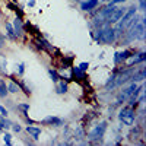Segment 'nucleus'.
Here are the masks:
<instances>
[{"label":"nucleus","mask_w":146,"mask_h":146,"mask_svg":"<svg viewBox=\"0 0 146 146\" xmlns=\"http://www.w3.org/2000/svg\"><path fill=\"white\" fill-rule=\"evenodd\" d=\"M21 88L23 89V92H25L27 95H29V91H28V88H27V86H25V85H23V83H21Z\"/></svg>","instance_id":"nucleus-25"},{"label":"nucleus","mask_w":146,"mask_h":146,"mask_svg":"<svg viewBox=\"0 0 146 146\" xmlns=\"http://www.w3.org/2000/svg\"><path fill=\"white\" fill-rule=\"evenodd\" d=\"M7 85H6V82L5 80H0V96L2 98H6V95H7Z\"/></svg>","instance_id":"nucleus-13"},{"label":"nucleus","mask_w":146,"mask_h":146,"mask_svg":"<svg viewBox=\"0 0 146 146\" xmlns=\"http://www.w3.org/2000/svg\"><path fill=\"white\" fill-rule=\"evenodd\" d=\"M0 126H2V129H9L10 126H12V123H10V121L5 117H2V115H0Z\"/></svg>","instance_id":"nucleus-17"},{"label":"nucleus","mask_w":146,"mask_h":146,"mask_svg":"<svg viewBox=\"0 0 146 146\" xmlns=\"http://www.w3.org/2000/svg\"><path fill=\"white\" fill-rule=\"evenodd\" d=\"M0 75H7V60L3 54H0Z\"/></svg>","instance_id":"nucleus-8"},{"label":"nucleus","mask_w":146,"mask_h":146,"mask_svg":"<svg viewBox=\"0 0 146 146\" xmlns=\"http://www.w3.org/2000/svg\"><path fill=\"white\" fill-rule=\"evenodd\" d=\"M27 131L34 137V139H38V136L41 135V129L40 127H35V126H28L27 127Z\"/></svg>","instance_id":"nucleus-9"},{"label":"nucleus","mask_w":146,"mask_h":146,"mask_svg":"<svg viewBox=\"0 0 146 146\" xmlns=\"http://www.w3.org/2000/svg\"><path fill=\"white\" fill-rule=\"evenodd\" d=\"M18 110H21V111L27 115V113L29 111V104H19L18 105Z\"/></svg>","instance_id":"nucleus-18"},{"label":"nucleus","mask_w":146,"mask_h":146,"mask_svg":"<svg viewBox=\"0 0 146 146\" xmlns=\"http://www.w3.org/2000/svg\"><path fill=\"white\" fill-rule=\"evenodd\" d=\"M42 123L54 126V127H60V126H63V120L58 118V117H47L45 120H42Z\"/></svg>","instance_id":"nucleus-7"},{"label":"nucleus","mask_w":146,"mask_h":146,"mask_svg":"<svg viewBox=\"0 0 146 146\" xmlns=\"http://www.w3.org/2000/svg\"><path fill=\"white\" fill-rule=\"evenodd\" d=\"M10 127H12V129H13V131H16V133H19V131L22 130V127H21L19 124H12Z\"/></svg>","instance_id":"nucleus-21"},{"label":"nucleus","mask_w":146,"mask_h":146,"mask_svg":"<svg viewBox=\"0 0 146 146\" xmlns=\"http://www.w3.org/2000/svg\"><path fill=\"white\" fill-rule=\"evenodd\" d=\"M105 130H107V123L105 121H101V123L96 126L92 131H89L88 133V139L89 140H92V142H96V140H101L102 139V136H104V133H105Z\"/></svg>","instance_id":"nucleus-2"},{"label":"nucleus","mask_w":146,"mask_h":146,"mask_svg":"<svg viewBox=\"0 0 146 146\" xmlns=\"http://www.w3.org/2000/svg\"><path fill=\"white\" fill-rule=\"evenodd\" d=\"M18 67H19L18 69V73H19V75H22V73H23V67H25V66H23V63H21Z\"/></svg>","instance_id":"nucleus-24"},{"label":"nucleus","mask_w":146,"mask_h":146,"mask_svg":"<svg viewBox=\"0 0 146 146\" xmlns=\"http://www.w3.org/2000/svg\"><path fill=\"white\" fill-rule=\"evenodd\" d=\"M130 57H131V51L124 50V51H121V53H117V54H115V57H114V63L118 64V63L124 62V60H127V58H130Z\"/></svg>","instance_id":"nucleus-6"},{"label":"nucleus","mask_w":146,"mask_h":146,"mask_svg":"<svg viewBox=\"0 0 146 146\" xmlns=\"http://www.w3.org/2000/svg\"><path fill=\"white\" fill-rule=\"evenodd\" d=\"M3 140H5V143H6V145H10V143H12V136L9 135V133H5Z\"/></svg>","instance_id":"nucleus-19"},{"label":"nucleus","mask_w":146,"mask_h":146,"mask_svg":"<svg viewBox=\"0 0 146 146\" xmlns=\"http://www.w3.org/2000/svg\"><path fill=\"white\" fill-rule=\"evenodd\" d=\"M7 91L12 92V94L19 92V85H16L15 82H9V83H7Z\"/></svg>","instance_id":"nucleus-15"},{"label":"nucleus","mask_w":146,"mask_h":146,"mask_svg":"<svg viewBox=\"0 0 146 146\" xmlns=\"http://www.w3.org/2000/svg\"><path fill=\"white\" fill-rule=\"evenodd\" d=\"M100 5V0H85L80 3V9L83 12H91L92 9H96Z\"/></svg>","instance_id":"nucleus-4"},{"label":"nucleus","mask_w":146,"mask_h":146,"mask_svg":"<svg viewBox=\"0 0 146 146\" xmlns=\"http://www.w3.org/2000/svg\"><path fill=\"white\" fill-rule=\"evenodd\" d=\"M0 114H2L3 117H7V110L5 107H2V105H0Z\"/></svg>","instance_id":"nucleus-22"},{"label":"nucleus","mask_w":146,"mask_h":146,"mask_svg":"<svg viewBox=\"0 0 146 146\" xmlns=\"http://www.w3.org/2000/svg\"><path fill=\"white\" fill-rule=\"evenodd\" d=\"M13 31H15V34H16V36H21V35H23V23H22V18H19V16H16V19L13 21Z\"/></svg>","instance_id":"nucleus-5"},{"label":"nucleus","mask_w":146,"mask_h":146,"mask_svg":"<svg viewBox=\"0 0 146 146\" xmlns=\"http://www.w3.org/2000/svg\"><path fill=\"white\" fill-rule=\"evenodd\" d=\"M35 5V0H29V2H28V6H34Z\"/></svg>","instance_id":"nucleus-27"},{"label":"nucleus","mask_w":146,"mask_h":146,"mask_svg":"<svg viewBox=\"0 0 146 146\" xmlns=\"http://www.w3.org/2000/svg\"><path fill=\"white\" fill-rule=\"evenodd\" d=\"M73 75H75L79 80H82V79H85V72H82L79 67H73Z\"/></svg>","instance_id":"nucleus-16"},{"label":"nucleus","mask_w":146,"mask_h":146,"mask_svg":"<svg viewBox=\"0 0 146 146\" xmlns=\"http://www.w3.org/2000/svg\"><path fill=\"white\" fill-rule=\"evenodd\" d=\"M118 118H120V121H121L123 124L131 126L133 123H135V120H136V113H135V110L129 105V107H124V108L120 111Z\"/></svg>","instance_id":"nucleus-1"},{"label":"nucleus","mask_w":146,"mask_h":146,"mask_svg":"<svg viewBox=\"0 0 146 146\" xmlns=\"http://www.w3.org/2000/svg\"><path fill=\"white\" fill-rule=\"evenodd\" d=\"M5 41H6L5 35H2V34H0V50L3 48V45H5Z\"/></svg>","instance_id":"nucleus-23"},{"label":"nucleus","mask_w":146,"mask_h":146,"mask_svg":"<svg viewBox=\"0 0 146 146\" xmlns=\"http://www.w3.org/2000/svg\"><path fill=\"white\" fill-rule=\"evenodd\" d=\"M0 19H2V12H0Z\"/></svg>","instance_id":"nucleus-28"},{"label":"nucleus","mask_w":146,"mask_h":146,"mask_svg":"<svg viewBox=\"0 0 146 146\" xmlns=\"http://www.w3.org/2000/svg\"><path fill=\"white\" fill-rule=\"evenodd\" d=\"M6 32H7V36H9L10 40H15L16 38V34L13 31V27H12L9 22H6Z\"/></svg>","instance_id":"nucleus-12"},{"label":"nucleus","mask_w":146,"mask_h":146,"mask_svg":"<svg viewBox=\"0 0 146 146\" xmlns=\"http://www.w3.org/2000/svg\"><path fill=\"white\" fill-rule=\"evenodd\" d=\"M48 75L51 76V79H53V82H58L60 79V73L57 72V70H54V69H48Z\"/></svg>","instance_id":"nucleus-14"},{"label":"nucleus","mask_w":146,"mask_h":146,"mask_svg":"<svg viewBox=\"0 0 146 146\" xmlns=\"http://www.w3.org/2000/svg\"><path fill=\"white\" fill-rule=\"evenodd\" d=\"M126 13V7H117L111 15L108 16V19H107V23H117L120 19H121V16H123Z\"/></svg>","instance_id":"nucleus-3"},{"label":"nucleus","mask_w":146,"mask_h":146,"mask_svg":"<svg viewBox=\"0 0 146 146\" xmlns=\"http://www.w3.org/2000/svg\"><path fill=\"white\" fill-rule=\"evenodd\" d=\"M140 10H145V0H140Z\"/></svg>","instance_id":"nucleus-26"},{"label":"nucleus","mask_w":146,"mask_h":146,"mask_svg":"<svg viewBox=\"0 0 146 146\" xmlns=\"http://www.w3.org/2000/svg\"><path fill=\"white\" fill-rule=\"evenodd\" d=\"M78 67H79V69H80L82 72H86V70H88V67H89V64H88L86 62H83V63H80V64H79Z\"/></svg>","instance_id":"nucleus-20"},{"label":"nucleus","mask_w":146,"mask_h":146,"mask_svg":"<svg viewBox=\"0 0 146 146\" xmlns=\"http://www.w3.org/2000/svg\"><path fill=\"white\" fill-rule=\"evenodd\" d=\"M56 83H57V86H56L57 94H66V92H67V83H66L64 80H58V82H56Z\"/></svg>","instance_id":"nucleus-10"},{"label":"nucleus","mask_w":146,"mask_h":146,"mask_svg":"<svg viewBox=\"0 0 146 146\" xmlns=\"http://www.w3.org/2000/svg\"><path fill=\"white\" fill-rule=\"evenodd\" d=\"M145 58H146V53H145V51H142V53H139V54H137V57H133V58L130 60V64L143 63V62H145Z\"/></svg>","instance_id":"nucleus-11"},{"label":"nucleus","mask_w":146,"mask_h":146,"mask_svg":"<svg viewBox=\"0 0 146 146\" xmlns=\"http://www.w3.org/2000/svg\"><path fill=\"white\" fill-rule=\"evenodd\" d=\"M79 2H80V0H79Z\"/></svg>","instance_id":"nucleus-29"}]
</instances>
